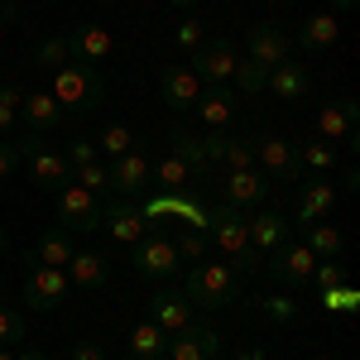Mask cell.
Returning <instances> with one entry per match:
<instances>
[{"mask_svg":"<svg viewBox=\"0 0 360 360\" xmlns=\"http://www.w3.org/2000/svg\"><path fill=\"white\" fill-rule=\"evenodd\" d=\"M207 240L221 250L226 259H231V269L245 278V274H255V250H250V212H240V207H212L207 212Z\"/></svg>","mask_w":360,"mask_h":360,"instance_id":"obj_1","label":"cell"},{"mask_svg":"<svg viewBox=\"0 0 360 360\" xmlns=\"http://www.w3.org/2000/svg\"><path fill=\"white\" fill-rule=\"evenodd\" d=\"M183 298H188L193 307H207V312L231 307L236 298H240V274H236L231 264H217V259H197L193 269H188Z\"/></svg>","mask_w":360,"mask_h":360,"instance_id":"obj_2","label":"cell"},{"mask_svg":"<svg viewBox=\"0 0 360 360\" xmlns=\"http://www.w3.org/2000/svg\"><path fill=\"white\" fill-rule=\"evenodd\" d=\"M49 96H53L63 111H91V106H101V96H106V82H101V72L96 68H86V63H68V68H58L53 72V86H49Z\"/></svg>","mask_w":360,"mask_h":360,"instance_id":"obj_3","label":"cell"},{"mask_svg":"<svg viewBox=\"0 0 360 360\" xmlns=\"http://www.w3.org/2000/svg\"><path fill=\"white\" fill-rule=\"evenodd\" d=\"M130 250H135V255H130L135 274L149 278V283H164V278H173V274H178V264H183V259H178V250H173V236H164L154 221H149V231H144V236H139Z\"/></svg>","mask_w":360,"mask_h":360,"instance_id":"obj_4","label":"cell"},{"mask_svg":"<svg viewBox=\"0 0 360 360\" xmlns=\"http://www.w3.org/2000/svg\"><path fill=\"white\" fill-rule=\"evenodd\" d=\"M58 226L68 231V236H86V231H96L101 226V197L86 193V188H77V183H63L58 188Z\"/></svg>","mask_w":360,"mask_h":360,"instance_id":"obj_5","label":"cell"},{"mask_svg":"<svg viewBox=\"0 0 360 360\" xmlns=\"http://www.w3.org/2000/svg\"><path fill=\"white\" fill-rule=\"evenodd\" d=\"M255 168L269 178V183H303V164H298V149L283 135H255Z\"/></svg>","mask_w":360,"mask_h":360,"instance_id":"obj_6","label":"cell"},{"mask_svg":"<svg viewBox=\"0 0 360 360\" xmlns=\"http://www.w3.org/2000/svg\"><path fill=\"white\" fill-rule=\"evenodd\" d=\"M264 269H269V278H278L283 288H293V293H298V288H307V283H312L317 255H312V250H307L303 240H293V245L283 240V245H274V250H269Z\"/></svg>","mask_w":360,"mask_h":360,"instance_id":"obj_7","label":"cell"},{"mask_svg":"<svg viewBox=\"0 0 360 360\" xmlns=\"http://www.w3.org/2000/svg\"><path fill=\"white\" fill-rule=\"evenodd\" d=\"M217 188H221L226 207H240V212H255L259 202H269V193H274V183L259 168H221Z\"/></svg>","mask_w":360,"mask_h":360,"instance_id":"obj_8","label":"cell"},{"mask_svg":"<svg viewBox=\"0 0 360 360\" xmlns=\"http://www.w3.org/2000/svg\"><path fill=\"white\" fill-rule=\"evenodd\" d=\"M236 63H240V49H236L231 39H221V34H217V39H202V49H193V58H188V68L202 77V86L231 82Z\"/></svg>","mask_w":360,"mask_h":360,"instance_id":"obj_9","label":"cell"},{"mask_svg":"<svg viewBox=\"0 0 360 360\" xmlns=\"http://www.w3.org/2000/svg\"><path fill=\"white\" fill-rule=\"evenodd\" d=\"M68 269H53V264H29L25 274V307L29 312H49L68 298Z\"/></svg>","mask_w":360,"mask_h":360,"instance_id":"obj_10","label":"cell"},{"mask_svg":"<svg viewBox=\"0 0 360 360\" xmlns=\"http://www.w3.org/2000/svg\"><path fill=\"white\" fill-rule=\"evenodd\" d=\"M164 360H221V332L212 322H193L168 341Z\"/></svg>","mask_w":360,"mask_h":360,"instance_id":"obj_11","label":"cell"},{"mask_svg":"<svg viewBox=\"0 0 360 360\" xmlns=\"http://www.w3.org/2000/svg\"><path fill=\"white\" fill-rule=\"evenodd\" d=\"M288 34L274 25V20H259V25L245 29V58L250 63H259V68H278V63H288Z\"/></svg>","mask_w":360,"mask_h":360,"instance_id":"obj_12","label":"cell"},{"mask_svg":"<svg viewBox=\"0 0 360 360\" xmlns=\"http://www.w3.org/2000/svg\"><path fill=\"white\" fill-rule=\"evenodd\" d=\"M149 322H154L164 336H178L183 327L197 322V312L178 288H154V293H149Z\"/></svg>","mask_w":360,"mask_h":360,"instance_id":"obj_13","label":"cell"},{"mask_svg":"<svg viewBox=\"0 0 360 360\" xmlns=\"http://www.w3.org/2000/svg\"><path fill=\"white\" fill-rule=\"evenodd\" d=\"M356 125H360V111H356L351 96L327 101V106L317 111V139H327V144H351V149H356Z\"/></svg>","mask_w":360,"mask_h":360,"instance_id":"obj_14","label":"cell"},{"mask_svg":"<svg viewBox=\"0 0 360 360\" xmlns=\"http://www.w3.org/2000/svg\"><path fill=\"white\" fill-rule=\"evenodd\" d=\"M193 115L207 125V130H231V125H236V115H240V96L231 91V82L207 86V91H202V101L193 106Z\"/></svg>","mask_w":360,"mask_h":360,"instance_id":"obj_15","label":"cell"},{"mask_svg":"<svg viewBox=\"0 0 360 360\" xmlns=\"http://www.w3.org/2000/svg\"><path fill=\"white\" fill-rule=\"evenodd\" d=\"M202 77H197L193 68H164L159 72V96H164V106L173 111H193L197 101H202Z\"/></svg>","mask_w":360,"mask_h":360,"instance_id":"obj_16","label":"cell"},{"mask_svg":"<svg viewBox=\"0 0 360 360\" xmlns=\"http://www.w3.org/2000/svg\"><path fill=\"white\" fill-rule=\"evenodd\" d=\"M332 202H336L332 178H303V183H298L293 226H312V221H322V217H332Z\"/></svg>","mask_w":360,"mask_h":360,"instance_id":"obj_17","label":"cell"},{"mask_svg":"<svg viewBox=\"0 0 360 360\" xmlns=\"http://www.w3.org/2000/svg\"><path fill=\"white\" fill-rule=\"evenodd\" d=\"M101 226L111 231V240L135 245L139 236L149 231V217H144V207H139V202H106V207H101Z\"/></svg>","mask_w":360,"mask_h":360,"instance_id":"obj_18","label":"cell"},{"mask_svg":"<svg viewBox=\"0 0 360 360\" xmlns=\"http://www.w3.org/2000/svg\"><path fill=\"white\" fill-rule=\"evenodd\" d=\"M20 111H25V135H34V139H49L53 130H63V115H68L49 91H25Z\"/></svg>","mask_w":360,"mask_h":360,"instance_id":"obj_19","label":"cell"},{"mask_svg":"<svg viewBox=\"0 0 360 360\" xmlns=\"http://www.w3.org/2000/svg\"><path fill=\"white\" fill-rule=\"evenodd\" d=\"M25 164H29V183H34L39 193H58L63 183H72V173H68V164H63L58 149H44V144H39Z\"/></svg>","mask_w":360,"mask_h":360,"instance_id":"obj_20","label":"cell"},{"mask_svg":"<svg viewBox=\"0 0 360 360\" xmlns=\"http://www.w3.org/2000/svg\"><path fill=\"white\" fill-rule=\"evenodd\" d=\"M149 188V159L130 149V154H120L111 159V193H125V197H139Z\"/></svg>","mask_w":360,"mask_h":360,"instance_id":"obj_21","label":"cell"},{"mask_svg":"<svg viewBox=\"0 0 360 360\" xmlns=\"http://www.w3.org/2000/svg\"><path fill=\"white\" fill-rule=\"evenodd\" d=\"M336 39H341V25H336V15H327V10H322V15H307L288 44H298L303 53H327Z\"/></svg>","mask_w":360,"mask_h":360,"instance_id":"obj_22","label":"cell"},{"mask_svg":"<svg viewBox=\"0 0 360 360\" xmlns=\"http://www.w3.org/2000/svg\"><path fill=\"white\" fill-rule=\"evenodd\" d=\"M68 39H72V53H77V63H86V68H96V63H106V58L115 53L111 29H101V25H77Z\"/></svg>","mask_w":360,"mask_h":360,"instance_id":"obj_23","label":"cell"},{"mask_svg":"<svg viewBox=\"0 0 360 360\" xmlns=\"http://www.w3.org/2000/svg\"><path fill=\"white\" fill-rule=\"evenodd\" d=\"M106 278H111V259H101L96 250H77V255L68 259V283H72V288L96 293V288H106Z\"/></svg>","mask_w":360,"mask_h":360,"instance_id":"obj_24","label":"cell"},{"mask_svg":"<svg viewBox=\"0 0 360 360\" xmlns=\"http://www.w3.org/2000/svg\"><path fill=\"white\" fill-rule=\"evenodd\" d=\"M288 231H293V221H288L283 212H255V217H250V250H255V255H269L274 245L288 240Z\"/></svg>","mask_w":360,"mask_h":360,"instance_id":"obj_25","label":"cell"},{"mask_svg":"<svg viewBox=\"0 0 360 360\" xmlns=\"http://www.w3.org/2000/svg\"><path fill=\"white\" fill-rule=\"evenodd\" d=\"M77 255V245H72V236L63 231V226H53V231H44L39 240H34V250H29L25 259L29 264H53V269H68V259Z\"/></svg>","mask_w":360,"mask_h":360,"instance_id":"obj_26","label":"cell"},{"mask_svg":"<svg viewBox=\"0 0 360 360\" xmlns=\"http://www.w3.org/2000/svg\"><path fill=\"white\" fill-rule=\"evenodd\" d=\"M149 183L159 188V193H168V197H178V193H188L197 178H193V168L183 164L178 154H164L159 164H149Z\"/></svg>","mask_w":360,"mask_h":360,"instance_id":"obj_27","label":"cell"},{"mask_svg":"<svg viewBox=\"0 0 360 360\" xmlns=\"http://www.w3.org/2000/svg\"><path fill=\"white\" fill-rule=\"evenodd\" d=\"M264 91L274 96V101H298L307 91V68H298V63H278V68H269V82H264Z\"/></svg>","mask_w":360,"mask_h":360,"instance_id":"obj_28","label":"cell"},{"mask_svg":"<svg viewBox=\"0 0 360 360\" xmlns=\"http://www.w3.org/2000/svg\"><path fill=\"white\" fill-rule=\"evenodd\" d=\"M168 144H173L168 154H178L183 164L193 168V178H197V183H202V178L212 173V168H207V154H202V135H193V130H183V125H173V130H168Z\"/></svg>","mask_w":360,"mask_h":360,"instance_id":"obj_29","label":"cell"},{"mask_svg":"<svg viewBox=\"0 0 360 360\" xmlns=\"http://www.w3.org/2000/svg\"><path fill=\"white\" fill-rule=\"evenodd\" d=\"M298 231H303V245L317 259H341V231L332 221H312V226H298Z\"/></svg>","mask_w":360,"mask_h":360,"instance_id":"obj_30","label":"cell"},{"mask_svg":"<svg viewBox=\"0 0 360 360\" xmlns=\"http://www.w3.org/2000/svg\"><path fill=\"white\" fill-rule=\"evenodd\" d=\"M317 303H322V312H327V317H351V312H360V288L346 278V283L322 288V293H317Z\"/></svg>","mask_w":360,"mask_h":360,"instance_id":"obj_31","label":"cell"},{"mask_svg":"<svg viewBox=\"0 0 360 360\" xmlns=\"http://www.w3.org/2000/svg\"><path fill=\"white\" fill-rule=\"evenodd\" d=\"M164 351H168V336L144 317L135 332H130V356L135 360H164Z\"/></svg>","mask_w":360,"mask_h":360,"instance_id":"obj_32","label":"cell"},{"mask_svg":"<svg viewBox=\"0 0 360 360\" xmlns=\"http://www.w3.org/2000/svg\"><path fill=\"white\" fill-rule=\"evenodd\" d=\"M259 312H264L269 327H293L303 317V303L293 293H269V298H259Z\"/></svg>","mask_w":360,"mask_h":360,"instance_id":"obj_33","label":"cell"},{"mask_svg":"<svg viewBox=\"0 0 360 360\" xmlns=\"http://www.w3.org/2000/svg\"><path fill=\"white\" fill-rule=\"evenodd\" d=\"M34 63H39V68H49V72L68 68V63H77V53H72V39H68V34H53V39H44V44L34 49Z\"/></svg>","mask_w":360,"mask_h":360,"instance_id":"obj_34","label":"cell"},{"mask_svg":"<svg viewBox=\"0 0 360 360\" xmlns=\"http://www.w3.org/2000/svg\"><path fill=\"white\" fill-rule=\"evenodd\" d=\"M130 149H139V135L130 130V125H106L101 130V139H96V154H106V159H120V154H130Z\"/></svg>","mask_w":360,"mask_h":360,"instance_id":"obj_35","label":"cell"},{"mask_svg":"<svg viewBox=\"0 0 360 360\" xmlns=\"http://www.w3.org/2000/svg\"><path fill=\"white\" fill-rule=\"evenodd\" d=\"M231 91H236V96H259V91H264V82H269V68H259V63H250V58H240V63H236V72H231Z\"/></svg>","mask_w":360,"mask_h":360,"instance_id":"obj_36","label":"cell"},{"mask_svg":"<svg viewBox=\"0 0 360 360\" xmlns=\"http://www.w3.org/2000/svg\"><path fill=\"white\" fill-rule=\"evenodd\" d=\"M298 149V164L312 168V173H332L336 164V144H327V139H303V144H293Z\"/></svg>","mask_w":360,"mask_h":360,"instance_id":"obj_37","label":"cell"},{"mask_svg":"<svg viewBox=\"0 0 360 360\" xmlns=\"http://www.w3.org/2000/svg\"><path fill=\"white\" fill-rule=\"evenodd\" d=\"M72 183L86 188V193H96V197H106L111 193V168L101 164V159L96 164H82V168H72Z\"/></svg>","mask_w":360,"mask_h":360,"instance_id":"obj_38","label":"cell"},{"mask_svg":"<svg viewBox=\"0 0 360 360\" xmlns=\"http://www.w3.org/2000/svg\"><path fill=\"white\" fill-rule=\"evenodd\" d=\"M20 101H25V91L15 82H0V135H10L15 130V120H20Z\"/></svg>","mask_w":360,"mask_h":360,"instance_id":"obj_39","label":"cell"},{"mask_svg":"<svg viewBox=\"0 0 360 360\" xmlns=\"http://www.w3.org/2000/svg\"><path fill=\"white\" fill-rule=\"evenodd\" d=\"M20 341H25V312L20 307H0V346L15 351Z\"/></svg>","mask_w":360,"mask_h":360,"instance_id":"obj_40","label":"cell"},{"mask_svg":"<svg viewBox=\"0 0 360 360\" xmlns=\"http://www.w3.org/2000/svg\"><path fill=\"white\" fill-rule=\"evenodd\" d=\"M173 250H178V259H202L212 240H207V231H178L173 236Z\"/></svg>","mask_w":360,"mask_h":360,"instance_id":"obj_41","label":"cell"},{"mask_svg":"<svg viewBox=\"0 0 360 360\" xmlns=\"http://www.w3.org/2000/svg\"><path fill=\"white\" fill-rule=\"evenodd\" d=\"M101 154H96V139H72V144H63V164H68V173L82 164H96Z\"/></svg>","mask_w":360,"mask_h":360,"instance_id":"obj_42","label":"cell"},{"mask_svg":"<svg viewBox=\"0 0 360 360\" xmlns=\"http://www.w3.org/2000/svg\"><path fill=\"white\" fill-rule=\"evenodd\" d=\"M221 168H255V144L231 135V144H226V154H221Z\"/></svg>","mask_w":360,"mask_h":360,"instance_id":"obj_43","label":"cell"},{"mask_svg":"<svg viewBox=\"0 0 360 360\" xmlns=\"http://www.w3.org/2000/svg\"><path fill=\"white\" fill-rule=\"evenodd\" d=\"M312 283H317V293H322V288H332V283H346V264H341V259H317Z\"/></svg>","mask_w":360,"mask_h":360,"instance_id":"obj_44","label":"cell"},{"mask_svg":"<svg viewBox=\"0 0 360 360\" xmlns=\"http://www.w3.org/2000/svg\"><path fill=\"white\" fill-rule=\"evenodd\" d=\"M20 168H25V154H20V144H15V139H10V144H0V183H5V178H15Z\"/></svg>","mask_w":360,"mask_h":360,"instance_id":"obj_45","label":"cell"},{"mask_svg":"<svg viewBox=\"0 0 360 360\" xmlns=\"http://www.w3.org/2000/svg\"><path fill=\"white\" fill-rule=\"evenodd\" d=\"M202 39H207V29L197 25V20H183V25H178V49L193 53V49H202Z\"/></svg>","mask_w":360,"mask_h":360,"instance_id":"obj_46","label":"cell"},{"mask_svg":"<svg viewBox=\"0 0 360 360\" xmlns=\"http://www.w3.org/2000/svg\"><path fill=\"white\" fill-rule=\"evenodd\" d=\"M72 360H106V351H101V341H91V336H82V341L72 346Z\"/></svg>","mask_w":360,"mask_h":360,"instance_id":"obj_47","label":"cell"},{"mask_svg":"<svg viewBox=\"0 0 360 360\" xmlns=\"http://www.w3.org/2000/svg\"><path fill=\"white\" fill-rule=\"evenodd\" d=\"M15 360H49L44 351H34V346H15Z\"/></svg>","mask_w":360,"mask_h":360,"instance_id":"obj_48","label":"cell"},{"mask_svg":"<svg viewBox=\"0 0 360 360\" xmlns=\"http://www.w3.org/2000/svg\"><path fill=\"white\" fill-rule=\"evenodd\" d=\"M336 10H356V0H332Z\"/></svg>","mask_w":360,"mask_h":360,"instance_id":"obj_49","label":"cell"},{"mask_svg":"<svg viewBox=\"0 0 360 360\" xmlns=\"http://www.w3.org/2000/svg\"><path fill=\"white\" fill-rule=\"evenodd\" d=\"M168 5H178V10H193L197 0H168Z\"/></svg>","mask_w":360,"mask_h":360,"instance_id":"obj_50","label":"cell"},{"mask_svg":"<svg viewBox=\"0 0 360 360\" xmlns=\"http://www.w3.org/2000/svg\"><path fill=\"white\" fill-rule=\"evenodd\" d=\"M5 250H10V236H5V226H0V255H5Z\"/></svg>","mask_w":360,"mask_h":360,"instance_id":"obj_51","label":"cell"},{"mask_svg":"<svg viewBox=\"0 0 360 360\" xmlns=\"http://www.w3.org/2000/svg\"><path fill=\"white\" fill-rule=\"evenodd\" d=\"M240 360H264V351H245V356H240Z\"/></svg>","mask_w":360,"mask_h":360,"instance_id":"obj_52","label":"cell"},{"mask_svg":"<svg viewBox=\"0 0 360 360\" xmlns=\"http://www.w3.org/2000/svg\"><path fill=\"white\" fill-rule=\"evenodd\" d=\"M0 360H15V351H5V346H0Z\"/></svg>","mask_w":360,"mask_h":360,"instance_id":"obj_53","label":"cell"},{"mask_svg":"<svg viewBox=\"0 0 360 360\" xmlns=\"http://www.w3.org/2000/svg\"><path fill=\"white\" fill-rule=\"evenodd\" d=\"M96 5H115V0H96Z\"/></svg>","mask_w":360,"mask_h":360,"instance_id":"obj_54","label":"cell"},{"mask_svg":"<svg viewBox=\"0 0 360 360\" xmlns=\"http://www.w3.org/2000/svg\"><path fill=\"white\" fill-rule=\"evenodd\" d=\"M0 298H5V283H0Z\"/></svg>","mask_w":360,"mask_h":360,"instance_id":"obj_55","label":"cell"},{"mask_svg":"<svg viewBox=\"0 0 360 360\" xmlns=\"http://www.w3.org/2000/svg\"><path fill=\"white\" fill-rule=\"evenodd\" d=\"M125 360H135V356H125Z\"/></svg>","mask_w":360,"mask_h":360,"instance_id":"obj_56","label":"cell"}]
</instances>
